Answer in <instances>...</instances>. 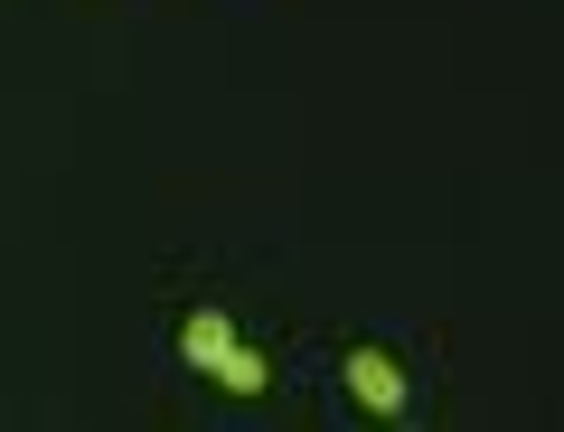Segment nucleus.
Listing matches in <instances>:
<instances>
[{"label": "nucleus", "mask_w": 564, "mask_h": 432, "mask_svg": "<svg viewBox=\"0 0 564 432\" xmlns=\"http://www.w3.org/2000/svg\"><path fill=\"white\" fill-rule=\"evenodd\" d=\"M339 376H348V395H358L367 413H404V395H414V386H404V367H395L386 348H348Z\"/></svg>", "instance_id": "1"}, {"label": "nucleus", "mask_w": 564, "mask_h": 432, "mask_svg": "<svg viewBox=\"0 0 564 432\" xmlns=\"http://www.w3.org/2000/svg\"><path fill=\"white\" fill-rule=\"evenodd\" d=\"M207 376H217L226 395H273V357H263V348H245V339H236V348H226Z\"/></svg>", "instance_id": "3"}, {"label": "nucleus", "mask_w": 564, "mask_h": 432, "mask_svg": "<svg viewBox=\"0 0 564 432\" xmlns=\"http://www.w3.org/2000/svg\"><path fill=\"white\" fill-rule=\"evenodd\" d=\"M226 348H236V320H226V310H188V320H180V357H188V367H217V357Z\"/></svg>", "instance_id": "2"}]
</instances>
